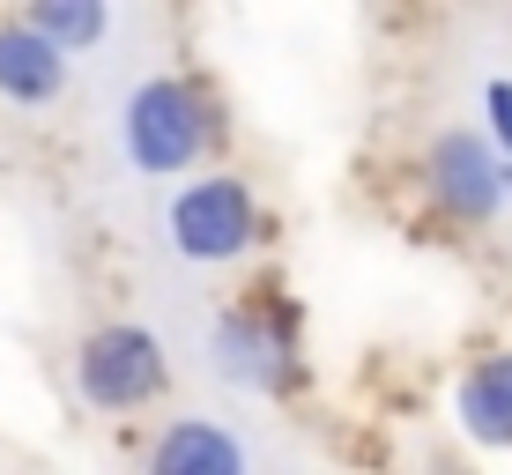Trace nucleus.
Segmentation results:
<instances>
[{"mask_svg":"<svg viewBox=\"0 0 512 475\" xmlns=\"http://www.w3.org/2000/svg\"><path fill=\"white\" fill-rule=\"evenodd\" d=\"M208 134H216L208 97L186 75H141L119 97V164L134 179H186L208 156Z\"/></svg>","mask_w":512,"mask_h":475,"instance_id":"nucleus-1","label":"nucleus"},{"mask_svg":"<svg viewBox=\"0 0 512 475\" xmlns=\"http://www.w3.org/2000/svg\"><path fill=\"white\" fill-rule=\"evenodd\" d=\"M156 231H164V253L186 268H231L260 245V201L238 171H201V179L171 186Z\"/></svg>","mask_w":512,"mask_h":475,"instance_id":"nucleus-2","label":"nucleus"},{"mask_svg":"<svg viewBox=\"0 0 512 475\" xmlns=\"http://www.w3.org/2000/svg\"><path fill=\"white\" fill-rule=\"evenodd\" d=\"M171 379V357H164V334L134 327V320H112L97 327L90 342L75 349V394L82 409L97 416H127V409H149Z\"/></svg>","mask_w":512,"mask_h":475,"instance_id":"nucleus-3","label":"nucleus"},{"mask_svg":"<svg viewBox=\"0 0 512 475\" xmlns=\"http://www.w3.org/2000/svg\"><path fill=\"white\" fill-rule=\"evenodd\" d=\"M201 357H208V379H223L231 394H253V401L290 394V379H297V342H290V327L268 320V312H245V305L208 320Z\"/></svg>","mask_w":512,"mask_h":475,"instance_id":"nucleus-4","label":"nucleus"},{"mask_svg":"<svg viewBox=\"0 0 512 475\" xmlns=\"http://www.w3.org/2000/svg\"><path fill=\"white\" fill-rule=\"evenodd\" d=\"M423 179H431L438 208H453L461 223H490L498 208L512 201L505 193V149L475 127H446L423 156Z\"/></svg>","mask_w":512,"mask_h":475,"instance_id":"nucleus-5","label":"nucleus"},{"mask_svg":"<svg viewBox=\"0 0 512 475\" xmlns=\"http://www.w3.org/2000/svg\"><path fill=\"white\" fill-rule=\"evenodd\" d=\"M67 75H75V52H60L38 23H0V104L15 112H52L67 97Z\"/></svg>","mask_w":512,"mask_h":475,"instance_id":"nucleus-6","label":"nucleus"},{"mask_svg":"<svg viewBox=\"0 0 512 475\" xmlns=\"http://www.w3.org/2000/svg\"><path fill=\"white\" fill-rule=\"evenodd\" d=\"M253 438L223 416H171L149 446V475H245Z\"/></svg>","mask_w":512,"mask_h":475,"instance_id":"nucleus-7","label":"nucleus"},{"mask_svg":"<svg viewBox=\"0 0 512 475\" xmlns=\"http://www.w3.org/2000/svg\"><path fill=\"white\" fill-rule=\"evenodd\" d=\"M453 416H461V431L475 438V446L512 453V349L468 364L461 386H453Z\"/></svg>","mask_w":512,"mask_h":475,"instance_id":"nucleus-8","label":"nucleus"},{"mask_svg":"<svg viewBox=\"0 0 512 475\" xmlns=\"http://www.w3.org/2000/svg\"><path fill=\"white\" fill-rule=\"evenodd\" d=\"M23 15H30V23H38L60 52H75V60L112 38V0H30Z\"/></svg>","mask_w":512,"mask_h":475,"instance_id":"nucleus-9","label":"nucleus"},{"mask_svg":"<svg viewBox=\"0 0 512 475\" xmlns=\"http://www.w3.org/2000/svg\"><path fill=\"white\" fill-rule=\"evenodd\" d=\"M483 134H490V142H498V149L512 156V75L483 82Z\"/></svg>","mask_w":512,"mask_h":475,"instance_id":"nucleus-10","label":"nucleus"},{"mask_svg":"<svg viewBox=\"0 0 512 475\" xmlns=\"http://www.w3.org/2000/svg\"><path fill=\"white\" fill-rule=\"evenodd\" d=\"M505 193H512V156H505Z\"/></svg>","mask_w":512,"mask_h":475,"instance_id":"nucleus-11","label":"nucleus"}]
</instances>
